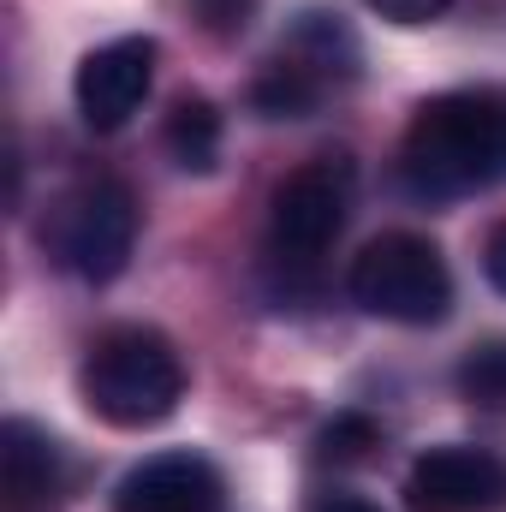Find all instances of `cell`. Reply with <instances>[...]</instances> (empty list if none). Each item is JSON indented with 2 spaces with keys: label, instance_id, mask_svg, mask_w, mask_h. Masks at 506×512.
Instances as JSON below:
<instances>
[{
  "label": "cell",
  "instance_id": "obj_8",
  "mask_svg": "<svg viewBox=\"0 0 506 512\" xmlns=\"http://www.w3.org/2000/svg\"><path fill=\"white\" fill-rule=\"evenodd\" d=\"M227 483L203 453H155L114 483V512H221Z\"/></svg>",
  "mask_w": 506,
  "mask_h": 512
},
{
  "label": "cell",
  "instance_id": "obj_9",
  "mask_svg": "<svg viewBox=\"0 0 506 512\" xmlns=\"http://www.w3.org/2000/svg\"><path fill=\"white\" fill-rule=\"evenodd\" d=\"M0 483H6V507L12 512H42L60 495V447L30 417L0 423Z\"/></svg>",
  "mask_w": 506,
  "mask_h": 512
},
{
  "label": "cell",
  "instance_id": "obj_5",
  "mask_svg": "<svg viewBox=\"0 0 506 512\" xmlns=\"http://www.w3.org/2000/svg\"><path fill=\"white\" fill-rule=\"evenodd\" d=\"M346 209H352V167L340 155H322V161L298 167L292 179H280V191L268 203V251H274V262L316 268V256L340 239Z\"/></svg>",
  "mask_w": 506,
  "mask_h": 512
},
{
  "label": "cell",
  "instance_id": "obj_14",
  "mask_svg": "<svg viewBox=\"0 0 506 512\" xmlns=\"http://www.w3.org/2000/svg\"><path fill=\"white\" fill-rule=\"evenodd\" d=\"M191 6L203 12V24H209L215 36H233V30L251 24V0H191Z\"/></svg>",
  "mask_w": 506,
  "mask_h": 512
},
{
  "label": "cell",
  "instance_id": "obj_2",
  "mask_svg": "<svg viewBox=\"0 0 506 512\" xmlns=\"http://www.w3.org/2000/svg\"><path fill=\"white\" fill-rule=\"evenodd\" d=\"M84 405L114 429H155L185 399V364L155 328H108L84 358Z\"/></svg>",
  "mask_w": 506,
  "mask_h": 512
},
{
  "label": "cell",
  "instance_id": "obj_11",
  "mask_svg": "<svg viewBox=\"0 0 506 512\" xmlns=\"http://www.w3.org/2000/svg\"><path fill=\"white\" fill-rule=\"evenodd\" d=\"M316 96H322V78L304 66V60H274L262 78H256V108L268 114V120H298V114H310L316 108Z\"/></svg>",
  "mask_w": 506,
  "mask_h": 512
},
{
  "label": "cell",
  "instance_id": "obj_1",
  "mask_svg": "<svg viewBox=\"0 0 506 512\" xmlns=\"http://www.w3.org/2000/svg\"><path fill=\"white\" fill-rule=\"evenodd\" d=\"M399 185L423 203L506 185V90H447L423 102L399 143Z\"/></svg>",
  "mask_w": 506,
  "mask_h": 512
},
{
  "label": "cell",
  "instance_id": "obj_16",
  "mask_svg": "<svg viewBox=\"0 0 506 512\" xmlns=\"http://www.w3.org/2000/svg\"><path fill=\"white\" fill-rule=\"evenodd\" d=\"M483 268H489V280L506 292V221L489 233V245H483Z\"/></svg>",
  "mask_w": 506,
  "mask_h": 512
},
{
  "label": "cell",
  "instance_id": "obj_12",
  "mask_svg": "<svg viewBox=\"0 0 506 512\" xmlns=\"http://www.w3.org/2000/svg\"><path fill=\"white\" fill-rule=\"evenodd\" d=\"M459 393L471 405H483V411H506V334L477 340L459 358Z\"/></svg>",
  "mask_w": 506,
  "mask_h": 512
},
{
  "label": "cell",
  "instance_id": "obj_10",
  "mask_svg": "<svg viewBox=\"0 0 506 512\" xmlns=\"http://www.w3.org/2000/svg\"><path fill=\"white\" fill-rule=\"evenodd\" d=\"M167 155H173L185 173H209V167L221 161V114H215V102L185 96V102L167 114Z\"/></svg>",
  "mask_w": 506,
  "mask_h": 512
},
{
  "label": "cell",
  "instance_id": "obj_17",
  "mask_svg": "<svg viewBox=\"0 0 506 512\" xmlns=\"http://www.w3.org/2000/svg\"><path fill=\"white\" fill-rule=\"evenodd\" d=\"M316 512H381V507L358 501V495H328V501H316Z\"/></svg>",
  "mask_w": 506,
  "mask_h": 512
},
{
  "label": "cell",
  "instance_id": "obj_13",
  "mask_svg": "<svg viewBox=\"0 0 506 512\" xmlns=\"http://www.w3.org/2000/svg\"><path fill=\"white\" fill-rule=\"evenodd\" d=\"M370 447H376V423L358 417V411H346V417H334V423L322 429V459H334V465H352V459H364Z\"/></svg>",
  "mask_w": 506,
  "mask_h": 512
},
{
  "label": "cell",
  "instance_id": "obj_15",
  "mask_svg": "<svg viewBox=\"0 0 506 512\" xmlns=\"http://www.w3.org/2000/svg\"><path fill=\"white\" fill-rule=\"evenodd\" d=\"M364 6H376L381 18H393V24H429V18H441L453 0H364Z\"/></svg>",
  "mask_w": 506,
  "mask_h": 512
},
{
  "label": "cell",
  "instance_id": "obj_4",
  "mask_svg": "<svg viewBox=\"0 0 506 512\" xmlns=\"http://www.w3.org/2000/svg\"><path fill=\"white\" fill-rule=\"evenodd\" d=\"M42 245L60 256V268H72L78 280H114L131 262V245H137V203L120 179H84L72 185L48 227H42Z\"/></svg>",
  "mask_w": 506,
  "mask_h": 512
},
{
  "label": "cell",
  "instance_id": "obj_3",
  "mask_svg": "<svg viewBox=\"0 0 506 512\" xmlns=\"http://www.w3.org/2000/svg\"><path fill=\"white\" fill-rule=\"evenodd\" d=\"M352 298L399 328H429L453 310V274L447 256L435 251L423 233H381L352 262Z\"/></svg>",
  "mask_w": 506,
  "mask_h": 512
},
{
  "label": "cell",
  "instance_id": "obj_7",
  "mask_svg": "<svg viewBox=\"0 0 506 512\" xmlns=\"http://www.w3.org/2000/svg\"><path fill=\"white\" fill-rule=\"evenodd\" d=\"M405 507L411 512H501L506 471L483 447H429L405 471Z\"/></svg>",
  "mask_w": 506,
  "mask_h": 512
},
{
  "label": "cell",
  "instance_id": "obj_6",
  "mask_svg": "<svg viewBox=\"0 0 506 512\" xmlns=\"http://www.w3.org/2000/svg\"><path fill=\"white\" fill-rule=\"evenodd\" d=\"M149 84H155V42L149 36H114L96 54H84L72 96H78V114L90 131H120L143 108Z\"/></svg>",
  "mask_w": 506,
  "mask_h": 512
}]
</instances>
